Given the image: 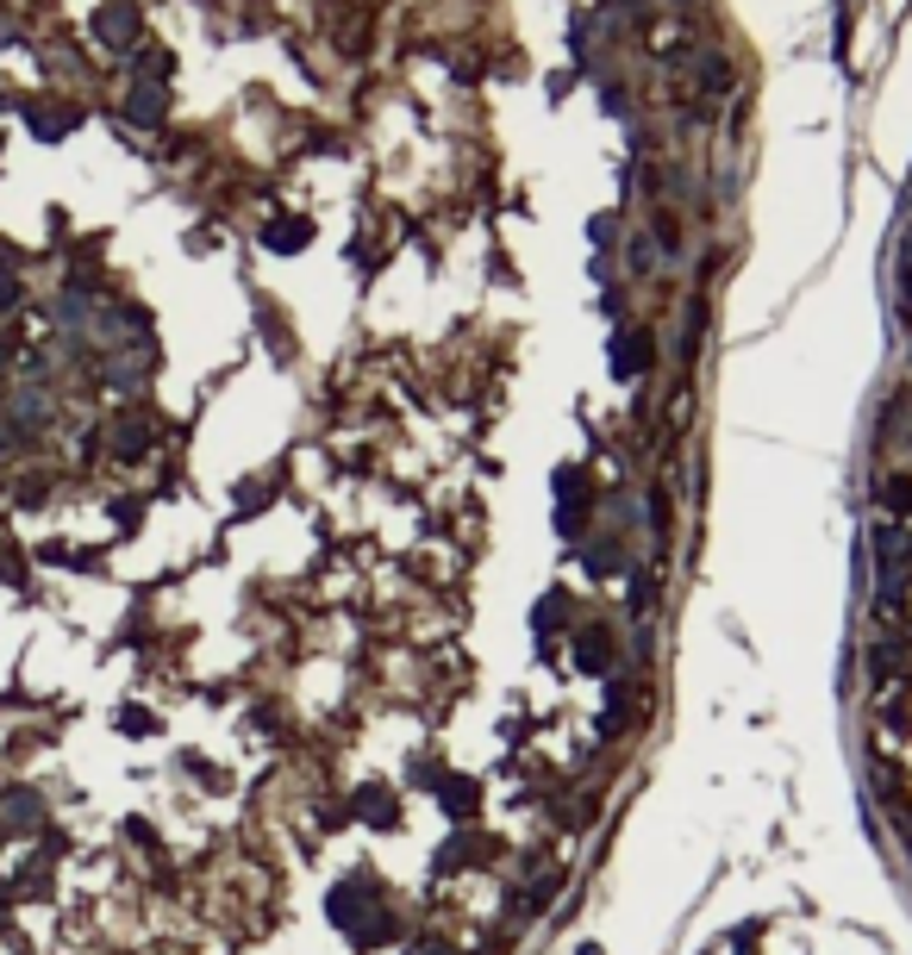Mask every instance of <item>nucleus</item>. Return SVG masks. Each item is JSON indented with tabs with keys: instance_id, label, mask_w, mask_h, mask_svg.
I'll return each mask as SVG.
<instances>
[{
	"instance_id": "nucleus-1",
	"label": "nucleus",
	"mask_w": 912,
	"mask_h": 955,
	"mask_svg": "<svg viewBox=\"0 0 912 955\" xmlns=\"http://www.w3.org/2000/svg\"><path fill=\"white\" fill-rule=\"evenodd\" d=\"M45 887H51V868H45V862H31L26 875H20V887H13V893H20V900H38Z\"/></svg>"
},
{
	"instance_id": "nucleus-2",
	"label": "nucleus",
	"mask_w": 912,
	"mask_h": 955,
	"mask_svg": "<svg viewBox=\"0 0 912 955\" xmlns=\"http://www.w3.org/2000/svg\"><path fill=\"white\" fill-rule=\"evenodd\" d=\"M650 263H657V244H650V238H632V269H637V276H644Z\"/></svg>"
},
{
	"instance_id": "nucleus-4",
	"label": "nucleus",
	"mask_w": 912,
	"mask_h": 955,
	"mask_svg": "<svg viewBox=\"0 0 912 955\" xmlns=\"http://www.w3.org/2000/svg\"><path fill=\"white\" fill-rule=\"evenodd\" d=\"M119 730H156V718L151 712H138V705H126V712H119Z\"/></svg>"
},
{
	"instance_id": "nucleus-3",
	"label": "nucleus",
	"mask_w": 912,
	"mask_h": 955,
	"mask_svg": "<svg viewBox=\"0 0 912 955\" xmlns=\"http://www.w3.org/2000/svg\"><path fill=\"white\" fill-rule=\"evenodd\" d=\"M887 506H900V512H912V481H887Z\"/></svg>"
},
{
	"instance_id": "nucleus-5",
	"label": "nucleus",
	"mask_w": 912,
	"mask_h": 955,
	"mask_svg": "<svg viewBox=\"0 0 912 955\" xmlns=\"http://www.w3.org/2000/svg\"><path fill=\"white\" fill-rule=\"evenodd\" d=\"M0 900H7V875H0Z\"/></svg>"
}]
</instances>
